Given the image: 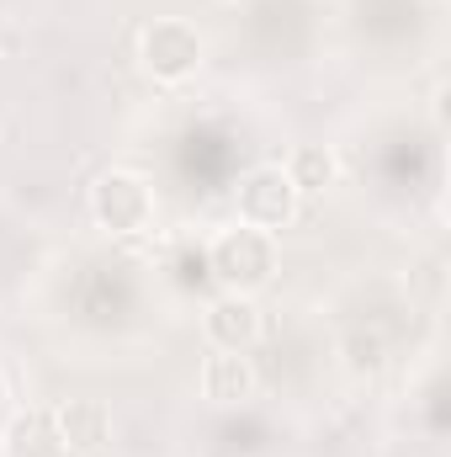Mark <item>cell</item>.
<instances>
[{"mask_svg":"<svg viewBox=\"0 0 451 457\" xmlns=\"http://www.w3.org/2000/svg\"><path fill=\"white\" fill-rule=\"evenodd\" d=\"M388 361V341L377 330H350L345 336V372L350 378H377Z\"/></svg>","mask_w":451,"mask_h":457,"instance_id":"9c48e42d","label":"cell"},{"mask_svg":"<svg viewBox=\"0 0 451 457\" xmlns=\"http://www.w3.org/2000/svg\"><path fill=\"white\" fill-rule=\"evenodd\" d=\"M282 170H287V181L298 187V197H319V192H330L340 181V160H335L330 144H298Z\"/></svg>","mask_w":451,"mask_h":457,"instance_id":"ba28073f","label":"cell"},{"mask_svg":"<svg viewBox=\"0 0 451 457\" xmlns=\"http://www.w3.org/2000/svg\"><path fill=\"white\" fill-rule=\"evenodd\" d=\"M208 271L218 277L224 293H260L271 277H276V234L266 228H250V224H234L213 239L208 250Z\"/></svg>","mask_w":451,"mask_h":457,"instance_id":"6da1fadb","label":"cell"},{"mask_svg":"<svg viewBox=\"0 0 451 457\" xmlns=\"http://www.w3.org/2000/svg\"><path fill=\"white\" fill-rule=\"evenodd\" d=\"M208 59V37L186 21V16H154L138 32V64L144 75H154L160 86H181L202 70Z\"/></svg>","mask_w":451,"mask_h":457,"instance_id":"7a4b0ae2","label":"cell"},{"mask_svg":"<svg viewBox=\"0 0 451 457\" xmlns=\"http://www.w3.org/2000/svg\"><path fill=\"white\" fill-rule=\"evenodd\" d=\"M91 219L107 234H117V239H133V234L154 228V187L138 170H107V176H96V187H91Z\"/></svg>","mask_w":451,"mask_h":457,"instance_id":"3957f363","label":"cell"},{"mask_svg":"<svg viewBox=\"0 0 451 457\" xmlns=\"http://www.w3.org/2000/svg\"><path fill=\"white\" fill-rule=\"evenodd\" d=\"M260 330H266V320L250 293H218L202 314V336L213 351H250L260 341Z\"/></svg>","mask_w":451,"mask_h":457,"instance_id":"5b68a950","label":"cell"},{"mask_svg":"<svg viewBox=\"0 0 451 457\" xmlns=\"http://www.w3.org/2000/svg\"><path fill=\"white\" fill-rule=\"evenodd\" d=\"M53 436H59L64 453H102L112 442V410L102 399H91V394L64 399L53 410Z\"/></svg>","mask_w":451,"mask_h":457,"instance_id":"8992f818","label":"cell"},{"mask_svg":"<svg viewBox=\"0 0 451 457\" xmlns=\"http://www.w3.org/2000/svg\"><path fill=\"white\" fill-rule=\"evenodd\" d=\"M298 187L287 181V170L282 165H255V170H244L239 176V192H234V208H239V224L250 228H266V234H276V228H287L298 219Z\"/></svg>","mask_w":451,"mask_h":457,"instance_id":"277c9868","label":"cell"},{"mask_svg":"<svg viewBox=\"0 0 451 457\" xmlns=\"http://www.w3.org/2000/svg\"><path fill=\"white\" fill-rule=\"evenodd\" d=\"M255 361H250V351H213L208 361H202V399H213V404H244L250 394H255Z\"/></svg>","mask_w":451,"mask_h":457,"instance_id":"52a82bcc","label":"cell"}]
</instances>
